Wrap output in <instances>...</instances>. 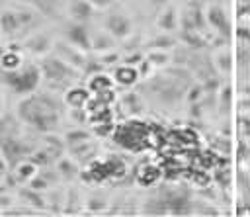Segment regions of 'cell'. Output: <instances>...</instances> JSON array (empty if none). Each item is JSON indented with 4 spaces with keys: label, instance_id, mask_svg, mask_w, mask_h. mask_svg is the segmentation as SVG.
<instances>
[{
    "label": "cell",
    "instance_id": "cell-1",
    "mask_svg": "<svg viewBox=\"0 0 250 217\" xmlns=\"http://www.w3.org/2000/svg\"><path fill=\"white\" fill-rule=\"evenodd\" d=\"M0 63H2L4 68H16L20 65V57L18 55H12V53H6V55H2Z\"/></svg>",
    "mask_w": 250,
    "mask_h": 217
},
{
    "label": "cell",
    "instance_id": "cell-2",
    "mask_svg": "<svg viewBox=\"0 0 250 217\" xmlns=\"http://www.w3.org/2000/svg\"><path fill=\"white\" fill-rule=\"evenodd\" d=\"M119 76H121V80H123V82H129V80H131V76H133V72H131V70H121V72H119Z\"/></svg>",
    "mask_w": 250,
    "mask_h": 217
},
{
    "label": "cell",
    "instance_id": "cell-3",
    "mask_svg": "<svg viewBox=\"0 0 250 217\" xmlns=\"http://www.w3.org/2000/svg\"><path fill=\"white\" fill-rule=\"evenodd\" d=\"M2 170H4V166H2V162H0V176H2Z\"/></svg>",
    "mask_w": 250,
    "mask_h": 217
}]
</instances>
